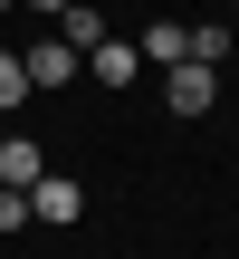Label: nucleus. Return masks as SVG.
<instances>
[{"instance_id":"nucleus-1","label":"nucleus","mask_w":239,"mask_h":259,"mask_svg":"<svg viewBox=\"0 0 239 259\" xmlns=\"http://www.w3.org/2000/svg\"><path fill=\"white\" fill-rule=\"evenodd\" d=\"M163 106H172V115H211V106H220V67H201V58L163 67Z\"/></svg>"},{"instance_id":"nucleus-2","label":"nucleus","mask_w":239,"mask_h":259,"mask_svg":"<svg viewBox=\"0 0 239 259\" xmlns=\"http://www.w3.org/2000/svg\"><path fill=\"white\" fill-rule=\"evenodd\" d=\"M29 221L77 231V221H86V192H77V183H57V173H38V183H29Z\"/></svg>"},{"instance_id":"nucleus-3","label":"nucleus","mask_w":239,"mask_h":259,"mask_svg":"<svg viewBox=\"0 0 239 259\" xmlns=\"http://www.w3.org/2000/svg\"><path fill=\"white\" fill-rule=\"evenodd\" d=\"M86 77H96V87H134V77H144V48H134V38H115V29H105V38H96V48H86Z\"/></svg>"},{"instance_id":"nucleus-4","label":"nucleus","mask_w":239,"mask_h":259,"mask_svg":"<svg viewBox=\"0 0 239 259\" xmlns=\"http://www.w3.org/2000/svg\"><path fill=\"white\" fill-rule=\"evenodd\" d=\"M19 67H29V87H67V77H77V48L48 29V38H29V48H19Z\"/></svg>"},{"instance_id":"nucleus-5","label":"nucleus","mask_w":239,"mask_h":259,"mask_svg":"<svg viewBox=\"0 0 239 259\" xmlns=\"http://www.w3.org/2000/svg\"><path fill=\"white\" fill-rule=\"evenodd\" d=\"M134 48H144V67H182L192 58V19H153V29H134Z\"/></svg>"},{"instance_id":"nucleus-6","label":"nucleus","mask_w":239,"mask_h":259,"mask_svg":"<svg viewBox=\"0 0 239 259\" xmlns=\"http://www.w3.org/2000/svg\"><path fill=\"white\" fill-rule=\"evenodd\" d=\"M38 173H48V154H38L29 135H10V144H0V183H10V192H29Z\"/></svg>"},{"instance_id":"nucleus-7","label":"nucleus","mask_w":239,"mask_h":259,"mask_svg":"<svg viewBox=\"0 0 239 259\" xmlns=\"http://www.w3.org/2000/svg\"><path fill=\"white\" fill-rule=\"evenodd\" d=\"M57 38H67V48L86 58V48L105 38V19H96V0H67V10H57Z\"/></svg>"},{"instance_id":"nucleus-8","label":"nucleus","mask_w":239,"mask_h":259,"mask_svg":"<svg viewBox=\"0 0 239 259\" xmlns=\"http://www.w3.org/2000/svg\"><path fill=\"white\" fill-rule=\"evenodd\" d=\"M230 29H220V19H192V58H201V67H230Z\"/></svg>"},{"instance_id":"nucleus-9","label":"nucleus","mask_w":239,"mask_h":259,"mask_svg":"<svg viewBox=\"0 0 239 259\" xmlns=\"http://www.w3.org/2000/svg\"><path fill=\"white\" fill-rule=\"evenodd\" d=\"M19 96H38V87H29V67H19V48H0V106H19Z\"/></svg>"},{"instance_id":"nucleus-10","label":"nucleus","mask_w":239,"mask_h":259,"mask_svg":"<svg viewBox=\"0 0 239 259\" xmlns=\"http://www.w3.org/2000/svg\"><path fill=\"white\" fill-rule=\"evenodd\" d=\"M19 231H29V192H10V183H0V240H19Z\"/></svg>"},{"instance_id":"nucleus-11","label":"nucleus","mask_w":239,"mask_h":259,"mask_svg":"<svg viewBox=\"0 0 239 259\" xmlns=\"http://www.w3.org/2000/svg\"><path fill=\"white\" fill-rule=\"evenodd\" d=\"M29 10H48V19H57V10H67V0H29Z\"/></svg>"},{"instance_id":"nucleus-12","label":"nucleus","mask_w":239,"mask_h":259,"mask_svg":"<svg viewBox=\"0 0 239 259\" xmlns=\"http://www.w3.org/2000/svg\"><path fill=\"white\" fill-rule=\"evenodd\" d=\"M0 10H10V0H0Z\"/></svg>"}]
</instances>
